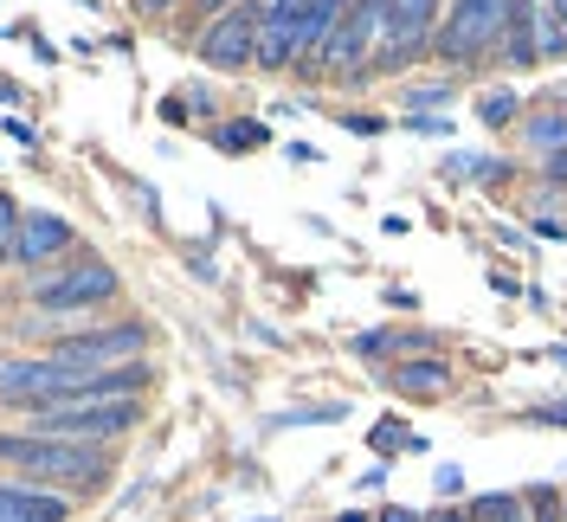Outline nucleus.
Wrapping results in <instances>:
<instances>
[{"label": "nucleus", "mask_w": 567, "mask_h": 522, "mask_svg": "<svg viewBox=\"0 0 567 522\" xmlns=\"http://www.w3.org/2000/svg\"><path fill=\"white\" fill-rule=\"evenodd\" d=\"M7 458V478L39 490H59V497H84V490L110 484V452L104 446H78V439H39V432H7L0 439Z\"/></svg>", "instance_id": "1"}, {"label": "nucleus", "mask_w": 567, "mask_h": 522, "mask_svg": "<svg viewBox=\"0 0 567 522\" xmlns=\"http://www.w3.org/2000/svg\"><path fill=\"white\" fill-rule=\"evenodd\" d=\"M516 27V7L509 0H452L445 7V27H439V52L432 59H445V65H484L491 52H503V39Z\"/></svg>", "instance_id": "2"}, {"label": "nucleus", "mask_w": 567, "mask_h": 522, "mask_svg": "<svg viewBox=\"0 0 567 522\" xmlns=\"http://www.w3.org/2000/svg\"><path fill=\"white\" fill-rule=\"evenodd\" d=\"M116 290H123V284H116V265L91 258V252H78L71 265H59V272H45V278L33 284V310H39V316L104 310V304L116 297Z\"/></svg>", "instance_id": "3"}, {"label": "nucleus", "mask_w": 567, "mask_h": 522, "mask_svg": "<svg viewBox=\"0 0 567 522\" xmlns=\"http://www.w3.org/2000/svg\"><path fill=\"white\" fill-rule=\"evenodd\" d=\"M148 348V329L142 323H116V329H84V336H59V342L45 348L59 368L71 375H84V381H97V375H116V361H130L136 368V355Z\"/></svg>", "instance_id": "4"}, {"label": "nucleus", "mask_w": 567, "mask_h": 522, "mask_svg": "<svg viewBox=\"0 0 567 522\" xmlns=\"http://www.w3.org/2000/svg\"><path fill=\"white\" fill-rule=\"evenodd\" d=\"M439 27H445V7H432V0H388L381 7V71H400L425 59V52H439Z\"/></svg>", "instance_id": "5"}, {"label": "nucleus", "mask_w": 567, "mask_h": 522, "mask_svg": "<svg viewBox=\"0 0 567 522\" xmlns=\"http://www.w3.org/2000/svg\"><path fill=\"white\" fill-rule=\"evenodd\" d=\"M194 52H200L213 71H246V65H258V7H219L207 27H200Z\"/></svg>", "instance_id": "6"}, {"label": "nucleus", "mask_w": 567, "mask_h": 522, "mask_svg": "<svg viewBox=\"0 0 567 522\" xmlns=\"http://www.w3.org/2000/svg\"><path fill=\"white\" fill-rule=\"evenodd\" d=\"M374 59H381V7L354 0V7H342V27L329 39V71L336 78H361Z\"/></svg>", "instance_id": "7"}, {"label": "nucleus", "mask_w": 567, "mask_h": 522, "mask_svg": "<svg viewBox=\"0 0 567 522\" xmlns=\"http://www.w3.org/2000/svg\"><path fill=\"white\" fill-rule=\"evenodd\" d=\"M297 59H303V45L290 33V7H284V0H265V7H258V65L297 71Z\"/></svg>", "instance_id": "8"}, {"label": "nucleus", "mask_w": 567, "mask_h": 522, "mask_svg": "<svg viewBox=\"0 0 567 522\" xmlns=\"http://www.w3.org/2000/svg\"><path fill=\"white\" fill-rule=\"evenodd\" d=\"M0 522H71V497L7 478V490H0Z\"/></svg>", "instance_id": "9"}, {"label": "nucleus", "mask_w": 567, "mask_h": 522, "mask_svg": "<svg viewBox=\"0 0 567 522\" xmlns=\"http://www.w3.org/2000/svg\"><path fill=\"white\" fill-rule=\"evenodd\" d=\"M78 233H71V219L59 213H27V239H20V265H52V258H65ZM71 265V258H65Z\"/></svg>", "instance_id": "10"}, {"label": "nucleus", "mask_w": 567, "mask_h": 522, "mask_svg": "<svg viewBox=\"0 0 567 522\" xmlns=\"http://www.w3.org/2000/svg\"><path fill=\"white\" fill-rule=\"evenodd\" d=\"M523 142H529V155H542V162H555V155H567V110L561 104H529V116H523Z\"/></svg>", "instance_id": "11"}, {"label": "nucleus", "mask_w": 567, "mask_h": 522, "mask_svg": "<svg viewBox=\"0 0 567 522\" xmlns=\"http://www.w3.org/2000/svg\"><path fill=\"white\" fill-rule=\"evenodd\" d=\"M393 393H452V368H445L439 355L400 361V368H393Z\"/></svg>", "instance_id": "12"}, {"label": "nucleus", "mask_w": 567, "mask_h": 522, "mask_svg": "<svg viewBox=\"0 0 567 522\" xmlns=\"http://www.w3.org/2000/svg\"><path fill=\"white\" fill-rule=\"evenodd\" d=\"M509 71H529L542 65V39H535V7H516V27H509V39H503V52H496Z\"/></svg>", "instance_id": "13"}, {"label": "nucleus", "mask_w": 567, "mask_h": 522, "mask_svg": "<svg viewBox=\"0 0 567 522\" xmlns=\"http://www.w3.org/2000/svg\"><path fill=\"white\" fill-rule=\"evenodd\" d=\"M265 142H271V123H258V116L213 123V149H219V155H251V149H265Z\"/></svg>", "instance_id": "14"}, {"label": "nucleus", "mask_w": 567, "mask_h": 522, "mask_svg": "<svg viewBox=\"0 0 567 522\" xmlns=\"http://www.w3.org/2000/svg\"><path fill=\"white\" fill-rule=\"evenodd\" d=\"M535 39H542V65L567 59V13H561V0H542V7H535Z\"/></svg>", "instance_id": "15"}, {"label": "nucleus", "mask_w": 567, "mask_h": 522, "mask_svg": "<svg viewBox=\"0 0 567 522\" xmlns=\"http://www.w3.org/2000/svg\"><path fill=\"white\" fill-rule=\"evenodd\" d=\"M464 516H471V522H529V497L484 490V497H471V503H464Z\"/></svg>", "instance_id": "16"}, {"label": "nucleus", "mask_w": 567, "mask_h": 522, "mask_svg": "<svg viewBox=\"0 0 567 522\" xmlns=\"http://www.w3.org/2000/svg\"><path fill=\"white\" fill-rule=\"evenodd\" d=\"M432 348V336H393V329H361V336H354V355H361V361H381V355H393V348Z\"/></svg>", "instance_id": "17"}, {"label": "nucleus", "mask_w": 567, "mask_h": 522, "mask_svg": "<svg viewBox=\"0 0 567 522\" xmlns=\"http://www.w3.org/2000/svg\"><path fill=\"white\" fill-rule=\"evenodd\" d=\"M452 91H458V84H445V78H425V84H406V91H400V104H406V116H425V110L452 104Z\"/></svg>", "instance_id": "18"}, {"label": "nucleus", "mask_w": 567, "mask_h": 522, "mask_svg": "<svg viewBox=\"0 0 567 522\" xmlns=\"http://www.w3.org/2000/svg\"><path fill=\"white\" fill-rule=\"evenodd\" d=\"M477 116H484V123H516V116H529V110H523V91L496 84V91H484V98H477Z\"/></svg>", "instance_id": "19"}, {"label": "nucleus", "mask_w": 567, "mask_h": 522, "mask_svg": "<svg viewBox=\"0 0 567 522\" xmlns=\"http://www.w3.org/2000/svg\"><path fill=\"white\" fill-rule=\"evenodd\" d=\"M445 168L471 174V181H484V187H503V181H509V162H496V155H452Z\"/></svg>", "instance_id": "20"}, {"label": "nucleus", "mask_w": 567, "mask_h": 522, "mask_svg": "<svg viewBox=\"0 0 567 522\" xmlns=\"http://www.w3.org/2000/svg\"><path fill=\"white\" fill-rule=\"evenodd\" d=\"M20 239H27V207H13V194L0 201V258L13 265L20 258Z\"/></svg>", "instance_id": "21"}, {"label": "nucleus", "mask_w": 567, "mask_h": 522, "mask_svg": "<svg viewBox=\"0 0 567 522\" xmlns=\"http://www.w3.org/2000/svg\"><path fill=\"white\" fill-rule=\"evenodd\" d=\"M529 522H567V490L529 484Z\"/></svg>", "instance_id": "22"}, {"label": "nucleus", "mask_w": 567, "mask_h": 522, "mask_svg": "<svg viewBox=\"0 0 567 522\" xmlns=\"http://www.w3.org/2000/svg\"><path fill=\"white\" fill-rule=\"evenodd\" d=\"M374 446H406V452H425V439H420V432H406L400 419H381V426H374Z\"/></svg>", "instance_id": "23"}, {"label": "nucleus", "mask_w": 567, "mask_h": 522, "mask_svg": "<svg viewBox=\"0 0 567 522\" xmlns=\"http://www.w3.org/2000/svg\"><path fill=\"white\" fill-rule=\"evenodd\" d=\"M381 522H439V516H432V510L420 516V510H406V503H388V510H381Z\"/></svg>", "instance_id": "24"}, {"label": "nucleus", "mask_w": 567, "mask_h": 522, "mask_svg": "<svg viewBox=\"0 0 567 522\" xmlns=\"http://www.w3.org/2000/svg\"><path fill=\"white\" fill-rule=\"evenodd\" d=\"M406 130H420V136H445V116H406Z\"/></svg>", "instance_id": "25"}, {"label": "nucleus", "mask_w": 567, "mask_h": 522, "mask_svg": "<svg viewBox=\"0 0 567 522\" xmlns=\"http://www.w3.org/2000/svg\"><path fill=\"white\" fill-rule=\"evenodd\" d=\"M7 142H20V149H33V123H20V116H7Z\"/></svg>", "instance_id": "26"}, {"label": "nucleus", "mask_w": 567, "mask_h": 522, "mask_svg": "<svg viewBox=\"0 0 567 522\" xmlns=\"http://www.w3.org/2000/svg\"><path fill=\"white\" fill-rule=\"evenodd\" d=\"M349 130H354V136H374V130H381V116H368V110H354V116H349Z\"/></svg>", "instance_id": "27"}, {"label": "nucleus", "mask_w": 567, "mask_h": 522, "mask_svg": "<svg viewBox=\"0 0 567 522\" xmlns=\"http://www.w3.org/2000/svg\"><path fill=\"white\" fill-rule=\"evenodd\" d=\"M529 419H542V426H567V407H529Z\"/></svg>", "instance_id": "28"}, {"label": "nucleus", "mask_w": 567, "mask_h": 522, "mask_svg": "<svg viewBox=\"0 0 567 522\" xmlns=\"http://www.w3.org/2000/svg\"><path fill=\"white\" fill-rule=\"evenodd\" d=\"M542 174H548V181H567V155H555V162H542Z\"/></svg>", "instance_id": "29"}, {"label": "nucleus", "mask_w": 567, "mask_h": 522, "mask_svg": "<svg viewBox=\"0 0 567 522\" xmlns=\"http://www.w3.org/2000/svg\"><path fill=\"white\" fill-rule=\"evenodd\" d=\"M432 516H439V522H471L464 510H432Z\"/></svg>", "instance_id": "30"}, {"label": "nucleus", "mask_w": 567, "mask_h": 522, "mask_svg": "<svg viewBox=\"0 0 567 522\" xmlns=\"http://www.w3.org/2000/svg\"><path fill=\"white\" fill-rule=\"evenodd\" d=\"M548 104H561V110H567V84H561V91H548Z\"/></svg>", "instance_id": "31"}, {"label": "nucleus", "mask_w": 567, "mask_h": 522, "mask_svg": "<svg viewBox=\"0 0 567 522\" xmlns=\"http://www.w3.org/2000/svg\"><path fill=\"white\" fill-rule=\"evenodd\" d=\"M336 522H368V516H361V510H349V516H336Z\"/></svg>", "instance_id": "32"}, {"label": "nucleus", "mask_w": 567, "mask_h": 522, "mask_svg": "<svg viewBox=\"0 0 567 522\" xmlns=\"http://www.w3.org/2000/svg\"><path fill=\"white\" fill-rule=\"evenodd\" d=\"M561 13H567V0H561Z\"/></svg>", "instance_id": "33"}]
</instances>
